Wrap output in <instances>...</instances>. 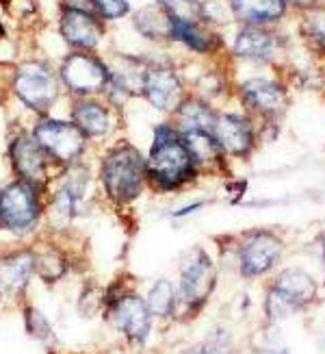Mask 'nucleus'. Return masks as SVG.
I'll return each instance as SVG.
<instances>
[{
	"label": "nucleus",
	"mask_w": 325,
	"mask_h": 354,
	"mask_svg": "<svg viewBox=\"0 0 325 354\" xmlns=\"http://www.w3.org/2000/svg\"><path fill=\"white\" fill-rule=\"evenodd\" d=\"M89 187V172L81 165L70 167V172L61 180L59 189L52 198V205L63 218L85 215V196Z\"/></svg>",
	"instance_id": "dca6fc26"
},
{
	"label": "nucleus",
	"mask_w": 325,
	"mask_h": 354,
	"mask_svg": "<svg viewBox=\"0 0 325 354\" xmlns=\"http://www.w3.org/2000/svg\"><path fill=\"white\" fill-rule=\"evenodd\" d=\"M215 266L210 257L204 250H191L182 261L180 268V291L178 302L184 304L187 309L195 311L199 309L215 289Z\"/></svg>",
	"instance_id": "39448f33"
},
{
	"label": "nucleus",
	"mask_w": 325,
	"mask_h": 354,
	"mask_svg": "<svg viewBox=\"0 0 325 354\" xmlns=\"http://www.w3.org/2000/svg\"><path fill=\"white\" fill-rule=\"evenodd\" d=\"M254 354H288L286 350H258Z\"/></svg>",
	"instance_id": "473e14b6"
},
{
	"label": "nucleus",
	"mask_w": 325,
	"mask_h": 354,
	"mask_svg": "<svg viewBox=\"0 0 325 354\" xmlns=\"http://www.w3.org/2000/svg\"><path fill=\"white\" fill-rule=\"evenodd\" d=\"M111 317L119 333H124L130 342L144 344L152 330V313L148 309L146 300H141L135 294L119 296L113 300L111 306Z\"/></svg>",
	"instance_id": "9d476101"
},
{
	"label": "nucleus",
	"mask_w": 325,
	"mask_h": 354,
	"mask_svg": "<svg viewBox=\"0 0 325 354\" xmlns=\"http://www.w3.org/2000/svg\"><path fill=\"white\" fill-rule=\"evenodd\" d=\"M100 178L106 196L117 205H126L144 189L148 178V161L135 146L119 144L102 159Z\"/></svg>",
	"instance_id": "f03ea898"
},
{
	"label": "nucleus",
	"mask_w": 325,
	"mask_h": 354,
	"mask_svg": "<svg viewBox=\"0 0 325 354\" xmlns=\"http://www.w3.org/2000/svg\"><path fill=\"white\" fill-rule=\"evenodd\" d=\"M180 140L187 146L195 165H206L221 157V148L210 131H182Z\"/></svg>",
	"instance_id": "4be33fe9"
},
{
	"label": "nucleus",
	"mask_w": 325,
	"mask_h": 354,
	"mask_svg": "<svg viewBox=\"0 0 325 354\" xmlns=\"http://www.w3.org/2000/svg\"><path fill=\"white\" fill-rule=\"evenodd\" d=\"M33 137L50 159L68 165L83 155L87 144V135L74 122L61 120H41L33 131Z\"/></svg>",
	"instance_id": "423d86ee"
},
{
	"label": "nucleus",
	"mask_w": 325,
	"mask_h": 354,
	"mask_svg": "<svg viewBox=\"0 0 325 354\" xmlns=\"http://www.w3.org/2000/svg\"><path fill=\"white\" fill-rule=\"evenodd\" d=\"M306 30L325 48V9H317L306 18Z\"/></svg>",
	"instance_id": "c756f323"
},
{
	"label": "nucleus",
	"mask_w": 325,
	"mask_h": 354,
	"mask_svg": "<svg viewBox=\"0 0 325 354\" xmlns=\"http://www.w3.org/2000/svg\"><path fill=\"white\" fill-rule=\"evenodd\" d=\"M172 39H180L182 44H187L189 48H193L197 53L210 50V35L204 33V30L197 26V22H191V20L174 18V22H172Z\"/></svg>",
	"instance_id": "393cba45"
},
{
	"label": "nucleus",
	"mask_w": 325,
	"mask_h": 354,
	"mask_svg": "<svg viewBox=\"0 0 325 354\" xmlns=\"http://www.w3.org/2000/svg\"><path fill=\"white\" fill-rule=\"evenodd\" d=\"M174 15L161 5L144 7L135 15V26L148 39H172Z\"/></svg>",
	"instance_id": "6ab92c4d"
},
{
	"label": "nucleus",
	"mask_w": 325,
	"mask_h": 354,
	"mask_svg": "<svg viewBox=\"0 0 325 354\" xmlns=\"http://www.w3.org/2000/svg\"><path fill=\"white\" fill-rule=\"evenodd\" d=\"M141 91L150 104L161 111H174L182 102V83L172 68L157 66L146 70Z\"/></svg>",
	"instance_id": "9b49d317"
},
{
	"label": "nucleus",
	"mask_w": 325,
	"mask_h": 354,
	"mask_svg": "<svg viewBox=\"0 0 325 354\" xmlns=\"http://www.w3.org/2000/svg\"><path fill=\"white\" fill-rule=\"evenodd\" d=\"M241 100L250 106L252 111L260 115H277L286 109L288 98L282 85H277L267 79H252L243 83L241 87Z\"/></svg>",
	"instance_id": "2eb2a0df"
},
{
	"label": "nucleus",
	"mask_w": 325,
	"mask_h": 354,
	"mask_svg": "<svg viewBox=\"0 0 325 354\" xmlns=\"http://www.w3.org/2000/svg\"><path fill=\"white\" fill-rule=\"evenodd\" d=\"M217 115L210 111V106L202 100H184L178 106V124L182 131H210L215 127Z\"/></svg>",
	"instance_id": "5701e85b"
},
{
	"label": "nucleus",
	"mask_w": 325,
	"mask_h": 354,
	"mask_svg": "<svg viewBox=\"0 0 325 354\" xmlns=\"http://www.w3.org/2000/svg\"><path fill=\"white\" fill-rule=\"evenodd\" d=\"M282 252V241L271 233H254L247 237L241 248V274L260 276L273 268Z\"/></svg>",
	"instance_id": "f8f14e48"
},
{
	"label": "nucleus",
	"mask_w": 325,
	"mask_h": 354,
	"mask_svg": "<svg viewBox=\"0 0 325 354\" xmlns=\"http://www.w3.org/2000/svg\"><path fill=\"white\" fill-rule=\"evenodd\" d=\"M284 5H295V7H313L315 0H282Z\"/></svg>",
	"instance_id": "2f4dec72"
},
{
	"label": "nucleus",
	"mask_w": 325,
	"mask_h": 354,
	"mask_svg": "<svg viewBox=\"0 0 325 354\" xmlns=\"http://www.w3.org/2000/svg\"><path fill=\"white\" fill-rule=\"evenodd\" d=\"M98 13L106 20H117L121 15H126L130 11L128 0H91Z\"/></svg>",
	"instance_id": "c85d7f7f"
},
{
	"label": "nucleus",
	"mask_w": 325,
	"mask_h": 354,
	"mask_svg": "<svg viewBox=\"0 0 325 354\" xmlns=\"http://www.w3.org/2000/svg\"><path fill=\"white\" fill-rule=\"evenodd\" d=\"M74 124L87 137H102L111 129V118L102 104L94 100H81L74 106Z\"/></svg>",
	"instance_id": "aec40b11"
},
{
	"label": "nucleus",
	"mask_w": 325,
	"mask_h": 354,
	"mask_svg": "<svg viewBox=\"0 0 325 354\" xmlns=\"http://www.w3.org/2000/svg\"><path fill=\"white\" fill-rule=\"evenodd\" d=\"M66 270H68L66 259L61 257L57 250L48 248L43 252H35V272H37V276L41 281L55 283L66 274Z\"/></svg>",
	"instance_id": "a878e982"
},
{
	"label": "nucleus",
	"mask_w": 325,
	"mask_h": 354,
	"mask_svg": "<svg viewBox=\"0 0 325 354\" xmlns=\"http://www.w3.org/2000/svg\"><path fill=\"white\" fill-rule=\"evenodd\" d=\"M61 35L76 48H96L104 35V26L89 11L70 7L61 18Z\"/></svg>",
	"instance_id": "f3484780"
},
{
	"label": "nucleus",
	"mask_w": 325,
	"mask_h": 354,
	"mask_svg": "<svg viewBox=\"0 0 325 354\" xmlns=\"http://www.w3.org/2000/svg\"><path fill=\"white\" fill-rule=\"evenodd\" d=\"M189 354H235L228 333H215L202 344H197Z\"/></svg>",
	"instance_id": "cd10ccee"
},
{
	"label": "nucleus",
	"mask_w": 325,
	"mask_h": 354,
	"mask_svg": "<svg viewBox=\"0 0 325 354\" xmlns=\"http://www.w3.org/2000/svg\"><path fill=\"white\" fill-rule=\"evenodd\" d=\"M213 135L217 144H219L221 152L235 157H245L250 155V150L254 146V129L250 124V120H245L241 115H219L215 120Z\"/></svg>",
	"instance_id": "ddd939ff"
},
{
	"label": "nucleus",
	"mask_w": 325,
	"mask_h": 354,
	"mask_svg": "<svg viewBox=\"0 0 325 354\" xmlns=\"http://www.w3.org/2000/svg\"><path fill=\"white\" fill-rule=\"evenodd\" d=\"M146 304H148L150 313L157 315V317L174 315L176 306H178V294H176L174 285L169 283V281H159L157 285L150 289Z\"/></svg>",
	"instance_id": "b1692460"
},
{
	"label": "nucleus",
	"mask_w": 325,
	"mask_h": 354,
	"mask_svg": "<svg viewBox=\"0 0 325 354\" xmlns=\"http://www.w3.org/2000/svg\"><path fill=\"white\" fill-rule=\"evenodd\" d=\"M273 35L258 26H245L235 41V53L243 59H267L273 53Z\"/></svg>",
	"instance_id": "412c9836"
},
{
	"label": "nucleus",
	"mask_w": 325,
	"mask_h": 354,
	"mask_svg": "<svg viewBox=\"0 0 325 354\" xmlns=\"http://www.w3.org/2000/svg\"><path fill=\"white\" fill-rule=\"evenodd\" d=\"M3 33H5V28H3V24H0V37H3Z\"/></svg>",
	"instance_id": "72a5a7b5"
},
{
	"label": "nucleus",
	"mask_w": 325,
	"mask_h": 354,
	"mask_svg": "<svg viewBox=\"0 0 325 354\" xmlns=\"http://www.w3.org/2000/svg\"><path fill=\"white\" fill-rule=\"evenodd\" d=\"M157 3L165 7L174 18H180V20L197 22L199 13H202V7H199L197 0H157Z\"/></svg>",
	"instance_id": "bb28decb"
},
{
	"label": "nucleus",
	"mask_w": 325,
	"mask_h": 354,
	"mask_svg": "<svg viewBox=\"0 0 325 354\" xmlns=\"http://www.w3.org/2000/svg\"><path fill=\"white\" fill-rule=\"evenodd\" d=\"M11 163L15 174L20 176V180H26L35 187H43L48 183V161L50 157L46 155L43 148L37 144L33 135H18L11 144Z\"/></svg>",
	"instance_id": "1a4fd4ad"
},
{
	"label": "nucleus",
	"mask_w": 325,
	"mask_h": 354,
	"mask_svg": "<svg viewBox=\"0 0 325 354\" xmlns=\"http://www.w3.org/2000/svg\"><path fill=\"white\" fill-rule=\"evenodd\" d=\"M282 0H230V9L237 18L250 26L267 24L277 18H282L284 13Z\"/></svg>",
	"instance_id": "a211bd4d"
},
{
	"label": "nucleus",
	"mask_w": 325,
	"mask_h": 354,
	"mask_svg": "<svg viewBox=\"0 0 325 354\" xmlns=\"http://www.w3.org/2000/svg\"><path fill=\"white\" fill-rule=\"evenodd\" d=\"M195 161L182 144L180 133L161 124L154 131V144L148 159V178L159 189H176L195 174Z\"/></svg>",
	"instance_id": "f257e3e1"
},
{
	"label": "nucleus",
	"mask_w": 325,
	"mask_h": 354,
	"mask_svg": "<svg viewBox=\"0 0 325 354\" xmlns=\"http://www.w3.org/2000/svg\"><path fill=\"white\" fill-rule=\"evenodd\" d=\"M35 274V252L15 250L0 259V296L15 298L26 289Z\"/></svg>",
	"instance_id": "4468645a"
},
{
	"label": "nucleus",
	"mask_w": 325,
	"mask_h": 354,
	"mask_svg": "<svg viewBox=\"0 0 325 354\" xmlns=\"http://www.w3.org/2000/svg\"><path fill=\"white\" fill-rule=\"evenodd\" d=\"M61 79L79 96L98 94L108 85V68L94 55L74 53L61 66Z\"/></svg>",
	"instance_id": "6e6552de"
},
{
	"label": "nucleus",
	"mask_w": 325,
	"mask_h": 354,
	"mask_svg": "<svg viewBox=\"0 0 325 354\" xmlns=\"http://www.w3.org/2000/svg\"><path fill=\"white\" fill-rule=\"evenodd\" d=\"M315 296L317 285L311 274L304 270H284L267 296V315L271 319H282L311 304Z\"/></svg>",
	"instance_id": "20e7f679"
},
{
	"label": "nucleus",
	"mask_w": 325,
	"mask_h": 354,
	"mask_svg": "<svg viewBox=\"0 0 325 354\" xmlns=\"http://www.w3.org/2000/svg\"><path fill=\"white\" fill-rule=\"evenodd\" d=\"M15 94L35 111H46L59 96V81L55 72L41 61H28L15 72Z\"/></svg>",
	"instance_id": "0eeeda50"
},
{
	"label": "nucleus",
	"mask_w": 325,
	"mask_h": 354,
	"mask_svg": "<svg viewBox=\"0 0 325 354\" xmlns=\"http://www.w3.org/2000/svg\"><path fill=\"white\" fill-rule=\"evenodd\" d=\"M39 187L26 180H13L0 189V228L24 233L39 220Z\"/></svg>",
	"instance_id": "7ed1b4c3"
},
{
	"label": "nucleus",
	"mask_w": 325,
	"mask_h": 354,
	"mask_svg": "<svg viewBox=\"0 0 325 354\" xmlns=\"http://www.w3.org/2000/svg\"><path fill=\"white\" fill-rule=\"evenodd\" d=\"M26 328L28 333L37 337V339H46V337L50 335V324H48V319H46L39 311L35 309H28L26 311Z\"/></svg>",
	"instance_id": "7c9ffc66"
}]
</instances>
